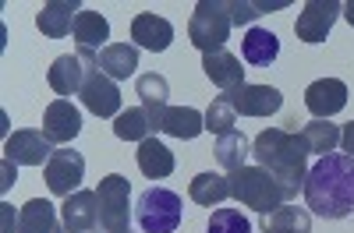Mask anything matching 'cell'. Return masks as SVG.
Segmentation results:
<instances>
[{
  "label": "cell",
  "instance_id": "1",
  "mask_svg": "<svg viewBox=\"0 0 354 233\" xmlns=\"http://www.w3.org/2000/svg\"><path fill=\"white\" fill-rule=\"evenodd\" d=\"M301 191H305L308 212H315L322 219L354 216V156H347V152L319 156V163L308 166Z\"/></svg>",
  "mask_w": 354,
  "mask_h": 233
},
{
  "label": "cell",
  "instance_id": "26",
  "mask_svg": "<svg viewBox=\"0 0 354 233\" xmlns=\"http://www.w3.org/2000/svg\"><path fill=\"white\" fill-rule=\"evenodd\" d=\"M192 201L195 205H205V209H213V205H223V201L230 198V181L223 177V173H198V177L192 181L188 188Z\"/></svg>",
  "mask_w": 354,
  "mask_h": 233
},
{
  "label": "cell",
  "instance_id": "7",
  "mask_svg": "<svg viewBox=\"0 0 354 233\" xmlns=\"http://www.w3.org/2000/svg\"><path fill=\"white\" fill-rule=\"evenodd\" d=\"M100 226L103 233H131V184L121 173L100 181Z\"/></svg>",
  "mask_w": 354,
  "mask_h": 233
},
{
  "label": "cell",
  "instance_id": "2",
  "mask_svg": "<svg viewBox=\"0 0 354 233\" xmlns=\"http://www.w3.org/2000/svg\"><path fill=\"white\" fill-rule=\"evenodd\" d=\"M252 156L262 170L273 173V181L287 191V201L305 188L308 177V145L298 131H283V128H270L255 134L252 141Z\"/></svg>",
  "mask_w": 354,
  "mask_h": 233
},
{
  "label": "cell",
  "instance_id": "31",
  "mask_svg": "<svg viewBox=\"0 0 354 233\" xmlns=\"http://www.w3.org/2000/svg\"><path fill=\"white\" fill-rule=\"evenodd\" d=\"M135 92L142 96V106H167L170 85H167L163 74L149 71V74H138V78H135Z\"/></svg>",
  "mask_w": 354,
  "mask_h": 233
},
{
  "label": "cell",
  "instance_id": "9",
  "mask_svg": "<svg viewBox=\"0 0 354 233\" xmlns=\"http://www.w3.org/2000/svg\"><path fill=\"white\" fill-rule=\"evenodd\" d=\"M53 152L57 149L46 138V131H36V128H18L4 141V159L15 166H46Z\"/></svg>",
  "mask_w": 354,
  "mask_h": 233
},
{
  "label": "cell",
  "instance_id": "32",
  "mask_svg": "<svg viewBox=\"0 0 354 233\" xmlns=\"http://www.w3.org/2000/svg\"><path fill=\"white\" fill-rule=\"evenodd\" d=\"M277 8H287V0H273V4H266V0H227V11H230V21L234 25H248L259 14L277 11Z\"/></svg>",
  "mask_w": 354,
  "mask_h": 233
},
{
  "label": "cell",
  "instance_id": "19",
  "mask_svg": "<svg viewBox=\"0 0 354 233\" xmlns=\"http://www.w3.org/2000/svg\"><path fill=\"white\" fill-rule=\"evenodd\" d=\"M82 14V4L78 0H50V4L39 8L36 14V25L46 39H64L71 28H75V18Z\"/></svg>",
  "mask_w": 354,
  "mask_h": 233
},
{
  "label": "cell",
  "instance_id": "34",
  "mask_svg": "<svg viewBox=\"0 0 354 233\" xmlns=\"http://www.w3.org/2000/svg\"><path fill=\"white\" fill-rule=\"evenodd\" d=\"M340 152H347V156H354V121L340 131Z\"/></svg>",
  "mask_w": 354,
  "mask_h": 233
},
{
  "label": "cell",
  "instance_id": "8",
  "mask_svg": "<svg viewBox=\"0 0 354 233\" xmlns=\"http://www.w3.org/2000/svg\"><path fill=\"white\" fill-rule=\"evenodd\" d=\"M43 177H46L50 194L68 198L71 191H78V184H82V177H85V156L75 152L71 145H61V149L50 156V163L43 166Z\"/></svg>",
  "mask_w": 354,
  "mask_h": 233
},
{
  "label": "cell",
  "instance_id": "12",
  "mask_svg": "<svg viewBox=\"0 0 354 233\" xmlns=\"http://www.w3.org/2000/svg\"><path fill=\"white\" fill-rule=\"evenodd\" d=\"M64 233H96L100 226V194L96 191H75L61 205Z\"/></svg>",
  "mask_w": 354,
  "mask_h": 233
},
{
  "label": "cell",
  "instance_id": "22",
  "mask_svg": "<svg viewBox=\"0 0 354 233\" xmlns=\"http://www.w3.org/2000/svg\"><path fill=\"white\" fill-rule=\"evenodd\" d=\"M100 71L113 81H128L138 71V46L135 43H110L100 50Z\"/></svg>",
  "mask_w": 354,
  "mask_h": 233
},
{
  "label": "cell",
  "instance_id": "14",
  "mask_svg": "<svg viewBox=\"0 0 354 233\" xmlns=\"http://www.w3.org/2000/svg\"><path fill=\"white\" fill-rule=\"evenodd\" d=\"M305 106L315 121H330L333 113L347 106V85L340 78H319L305 89Z\"/></svg>",
  "mask_w": 354,
  "mask_h": 233
},
{
  "label": "cell",
  "instance_id": "30",
  "mask_svg": "<svg viewBox=\"0 0 354 233\" xmlns=\"http://www.w3.org/2000/svg\"><path fill=\"white\" fill-rule=\"evenodd\" d=\"M234 124H238V110L230 106L227 96H216V99L209 103V110H205V131H213V134L220 138V134L234 131Z\"/></svg>",
  "mask_w": 354,
  "mask_h": 233
},
{
  "label": "cell",
  "instance_id": "16",
  "mask_svg": "<svg viewBox=\"0 0 354 233\" xmlns=\"http://www.w3.org/2000/svg\"><path fill=\"white\" fill-rule=\"evenodd\" d=\"M85 74H88V64L82 61L78 53H64V57H57V61L50 64L46 71V81H50V89L68 99V96H78L82 92V85H85Z\"/></svg>",
  "mask_w": 354,
  "mask_h": 233
},
{
  "label": "cell",
  "instance_id": "20",
  "mask_svg": "<svg viewBox=\"0 0 354 233\" xmlns=\"http://www.w3.org/2000/svg\"><path fill=\"white\" fill-rule=\"evenodd\" d=\"M131 39H135L138 50L163 53L174 43V25L167 18H160V14H135L131 18Z\"/></svg>",
  "mask_w": 354,
  "mask_h": 233
},
{
  "label": "cell",
  "instance_id": "5",
  "mask_svg": "<svg viewBox=\"0 0 354 233\" xmlns=\"http://www.w3.org/2000/svg\"><path fill=\"white\" fill-rule=\"evenodd\" d=\"M181 194L170 188H149L138 194L135 219L145 233H174L181 226Z\"/></svg>",
  "mask_w": 354,
  "mask_h": 233
},
{
  "label": "cell",
  "instance_id": "15",
  "mask_svg": "<svg viewBox=\"0 0 354 233\" xmlns=\"http://www.w3.org/2000/svg\"><path fill=\"white\" fill-rule=\"evenodd\" d=\"M43 131L53 145H71L82 131V113L71 99H53L43 113Z\"/></svg>",
  "mask_w": 354,
  "mask_h": 233
},
{
  "label": "cell",
  "instance_id": "6",
  "mask_svg": "<svg viewBox=\"0 0 354 233\" xmlns=\"http://www.w3.org/2000/svg\"><path fill=\"white\" fill-rule=\"evenodd\" d=\"M78 57L88 64L85 85H82V92H78L82 103H85V110L96 113V116H121V89H117L113 78H106L100 71V53L78 46Z\"/></svg>",
  "mask_w": 354,
  "mask_h": 233
},
{
  "label": "cell",
  "instance_id": "11",
  "mask_svg": "<svg viewBox=\"0 0 354 233\" xmlns=\"http://www.w3.org/2000/svg\"><path fill=\"white\" fill-rule=\"evenodd\" d=\"M340 14H344L340 0H308L298 14V21H294V32H298L301 43H326L330 28Z\"/></svg>",
  "mask_w": 354,
  "mask_h": 233
},
{
  "label": "cell",
  "instance_id": "25",
  "mask_svg": "<svg viewBox=\"0 0 354 233\" xmlns=\"http://www.w3.org/2000/svg\"><path fill=\"white\" fill-rule=\"evenodd\" d=\"M262 230L266 233H312V212L283 201L280 209H273L262 219Z\"/></svg>",
  "mask_w": 354,
  "mask_h": 233
},
{
  "label": "cell",
  "instance_id": "17",
  "mask_svg": "<svg viewBox=\"0 0 354 233\" xmlns=\"http://www.w3.org/2000/svg\"><path fill=\"white\" fill-rule=\"evenodd\" d=\"M15 233H64L61 209L46 198L25 201L21 212H18V223H15Z\"/></svg>",
  "mask_w": 354,
  "mask_h": 233
},
{
  "label": "cell",
  "instance_id": "13",
  "mask_svg": "<svg viewBox=\"0 0 354 233\" xmlns=\"http://www.w3.org/2000/svg\"><path fill=\"white\" fill-rule=\"evenodd\" d=\"M227 99L241 116H273L283 106L280 89H273V85H248V81L241 85V89L227 92Z\"/></svg>",
  "mask_w": 354,
  "mask_h": 233
},
{
  "label": "cell",
  "instance_id": "23",
  "mask_svg": "<svg viewBox=\"0 0 354 233\" xmlns=\"http://www.w3.org/2000/svg\"><path fill=\"white\" fill-rule=\"evenodd\" d=\"M71 36H75V43L82 46V50H106L110 43V21L100 14V11H82L78 18H75V28H71Z\"/></svg>",
  "mask_w": 354,
  "mask_h": 233
},
{
  "label": "cell",
  "instance_id": "33",
  "mask_svg": "<svg viewBox=\"0 0 354 233\" xmlns=\"http://www.w3.org/2000/svg\"><path fill=\"white\" fill-rule=\"evenodd\" d=\"M205 233H252V219L241 209H216L209 216Z\"/></svg>",
  "mask_w": 354,
  "mask_h": 233
},
{
  "label": "cell",
  "instance_id": "21",
  "mask_svg": "<svg viewBox=\"0 0 354 233\" xmlns=\"http://www.w3.org/2000/svg\"><path fill=\"white\" fill-rule=\"evenodd\" d=\"M135 159H138V170H142L149 181H163V177H170L174 166H177L174 152L167 149V145H163L156 134H153V138H145V141H138Z\"/></svg>",
  "mask_w": 354,
  "mask_h": 233
},
{
  "label": "cell",
  "instance_id": "24",
  "mask_svg": "<svg viewBox=\"0 0 354 233\" xmlns=\"http://www.w3.org/2000/svg\"><path fill=\"white\" fill-rule=\"evenodd\" d=\"M241 57H245V64H273L277 57H280V39L270 32V28H248L245 39H241Z\"/></svg>",
  "mask_w": 354,
  "mask_h": 233
},
{
  "label": "cell",
  "instance_id": "10",
  "mask_svg": "<svg viewBox=\"0 0 354 233\" xmlns=\"http://www.w3.org/2000/svg\"><path fill=\"white\" fill-rule=\"evenodd\" d=\"M149 121L156 131L170 134V138H198L205 131V113H198L195 106H145Z\"/></svg>",
  "mask_w": 354,
  "mask_h": 233
},
{
  "label": "cell",
  "instance_id": "27",
  "mask_svg": "<svg viewBox=\"0 0 354 233\" xmlns=\"http://www.w3.org/2000/svg\"><path fill=\"white\" fill-rule=\"evenodd\" d=\"M216 163L227 170V173H234V170H241L245 166V159L252 156V145H248V138L234 128V131H227V134H220L216 138Z\"/></svg>",
  "mask_w": 354,
  "mask_h": 233
},
{
  "label": "cell",
  "instance_id": "4",
  "mask_svg": "<svg viewBox=\"0 0 354 233\" xmlns=\"http://www.w3.org/2000/svg\"><path fill=\"white\" fill-rule=\"evenodd\" d=\"M230 28H234V21L227 11V0H198L192 11V21H188V39L205 57V53H216L227 46Z\"/></svg>",
  "mask_w": 354,
  "mask_h": 233
},
{
  "label": "cell",
  "instance_id": "36",
  "mask_svg": "<svg viewBox=\"0 0 354 233\" xmlns=\"http://www.w3.org/2000/svg\"><path fill=\"white\" fill-rule=\"evenodd\" d=\"M131 233H135V230H131Z\"/></svg>",
  "mask_w": 354,
  "mask_h": 233
},
{
  "label": "cell",
  "instance_id": "3",
  "mask_svg": "<svg viewBox=\"0 0 354 233\" xmlns=\"http://www.w3.org/2000/svg\"><path fill=\"white\" fill-rule=\"evenodd\" d=\"M227 181H230V198H238L245 209H255L262 216H270L273 209H280L287 201V191L262 166H241V170L227 173Z\"/></svg>",
  "mask_w": 354,
  "mask_h": 233
},
{
  "label": "cell",
  "instance_id": "35",
  "mask_svg": "<svg viewBox=\"0 0 354 233\" xmlns=\"http://www.w3.org/2000/svg\"><path fill=\"white\" fill-rule=\"evenodd\" d=\"M344 18H347L351 28H354V0H347V4H344Z\"/></svg>",
  "mask_w": 354,
  "mask_h": 233
},
{
  "label": "cell",
  "instance_id": "18",
  "mask_svg": "<svg viewBox=\"0 0 354 233\" xmlns=\"http://www.w3.org/2000/svg\"><path fill=\"white\" fill-rule=\"evenodd\" d=\"M202 71H205V78H209L216 89H223V96L245 85V68H241V61H238L230 50L205 53V57H202Z\"/></svg>",
  "mask_w": 354,
  "mask_h": 233
},
{
  "label": "cell",
  "instance_id": "29",
  "mask_svg": "<svg viewBox=\"0 0 354 233\" xmlns=\"http://www.w3.org/2000/svg\"><path fill=\"white\" fill-rule=\"evenodd\" d=\"M301 138H305V145H308V156H312V152H315V156H330V152L340 149V128L330 124V121H308V124L301 128Z\"/></svg>",
  "mask_w": 354,
  "mask_h": 233
},
{
  "label": "cell",
  "instance_id": "28",
  "mask_svg": "<svg viewBox=\"0 0 354 233\" xmlns=\"http://www.w3.org/2000/svg\"><path fill=\"white\" fill-rule=\"evenodd\" d=\"M153 121L149 113H145V106H131V110H121V116H113V134L121 141H145L153 138Z\"/></svg>",
  "mask_w": 354,
  "mask_h": 233
}]
</instances>
